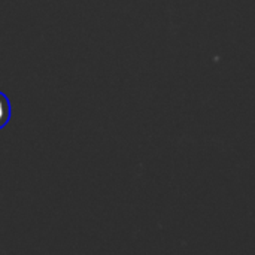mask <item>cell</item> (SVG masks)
Segmentation results:
<instances>
[{"label":"cell","instance_id":"cell-1","mask_svg":"<svg viewBox=\"0 0 255 255\" xmlns=\"http://www.w3.org/2000/svg\"><path fill=\"white\" fill-rule=\"evenodd\" d=\"M7 111V103H6V97L0 93V118L6 117V112Z\"/></svg>","mask_w":255,"mask_h":255}]
</instances>
